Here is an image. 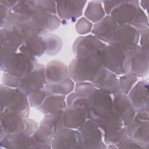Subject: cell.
Masks as SVG:
<instances>
[{
	"label": "cell",
	"instance_id": "cell-9",
	"mask_svg": "<svg viewBox=\"0 0 149 149\" xmlns=\"http://www.w3.org/2000/svg\"><path fill=\"white\" fill-rule=\"evenodd\" d=\"M130 72L137 77H143L148 73L149 49L137 45L127 51Z\"/></svg>",
	"mask_w": 149,
	"mask_h": 149
},
{
	"label": "cell",
	"instance_id": "cell-2",
	"mask_svg": "<svg viewBox=\"0 0 149 149\" xmlns=\"http://www.w3.org/2000/svg\"><path fill=\"white\" fill-rule=\"evenodd\" d=\"M1 111L5 109L17 112L25 118L30 113V102L28 95L19 88H15L1 84L0 87Z\"/></svg>",
	"mask_w": 149,
	"mask_h": 149
},
{
	"label": "cell",
	"instance_id": "cell-20",
	"mask_svg": "<svg viewBox=\"0 0 149 149\" xmlns=\"http://www.w3.org/2000/svg\"><path fill=\"white\" fill-rule=\"evenodd\" d=\"M87 1H61L56 2L58 16L63 20H76L81 16Z\"/></svg>",
	"mask_w": 149,
	"mask_h": 149
},
{
	"label": "cell",
	"instance_id": "cell-35",
	"mask_svg": "<svg viewBox=\"0 0 149 149\" xmlns=\"http://www.w3.org/2000/svg\"><path fill=\"white\" fill-rule=\"evenodd\" d=\"M47 94L44 88L38 90L28 94L30 107L34 108L40 107L44 101Z\"/></svg>",
	"mask_w": 149,
	"mask_h": 149
},
{
	"label": "cell",
	"instance_id": "cell-38",
	"mask_svg": "<svg viewBox=\"0 0 149 149\" xmlns=\"http://www.w3.org/2000/svg\"><path fill=\"white\" fill-rule=\"evenodd\" d=\"M21 79L22 77L3 72V74L2 76V84L12 88H19Z\"/></svg>",
	"mask_w": 149,
	"mask_h": 149
},
{
	"label": "cell",
	"instance_id": "cell-19",
	"mask_svg": "<svg viewBox=\"0 0 149 149\" xmlns=\"http://www.w3.org/2000/svg\"><path fill=\"white\" fill-rule=\"evenodd\" d=\"M6 26H10L16 29L24 39L30 36L38 35L31 16L12 12L3 27Z\"/></svg>",
	"mask_w": 149,
	"mask_h": 149
},
{
	"label": "cell",
	"instance_id": "cell-36",
	"mask_svg": "<svg viewBox=\"0 0 149 149\" xmlns=\"http://www.w3.org/2000/svg\"><path fill=\"white\" fill-rule=\"evenodd\" d=\"M37 9L52 14H57L56 2L54 1H36Z\"/></svg>",
	"mask_w": 149,
	"mask_h": 149
},
{
	"label": "cell",
	"instance_id": "cell-8",
	"mask_svg": "<svg viewBox=\"0 0 149 149\" xmlns=\"http://www.w3.org/2000/svg\"><path fill=\"white\" fill-rule=\"evenodd\" d=\"M141 9L138 1H120L109 15L118 25L133 26Z\"/></svg>",
	"mask_w": 149,
	"mask_h": 149
},
{
	"label": "cell",
	"instance_id": "cell-5",
	"mask_svg": "<svg viewBox=\"0 0 149 149\" xmlns=\"http://www.w3.org/2000/svg\"><path fill=\"white\" fill-rule=\"evenodd\" d=\"M113 109L112 95L102 90L96 88L87 98V119L94 122Z\"/></svg>",
	"mask_w": 149,
	"mask_h": 149
},
{
	"label": "cell",
	"instance_id": "cell-25",
	"mask_svg": "<svg viewBox=\"0 0 149 149\" xmlns=\"http://www.w3.org/2000/svg\"><path fill=\"white\" fill-rule=\"evenodd\" d=\"M19 51L34 58L40 57L45 51L43 37L36 35L25 38L23 44L19 48Z\"/></svg>",
	"mask_w": 149,
	"mask_h": 149
},
{
	"label": "cell",
	"instance_id": "cell-39",
	"mask_svg": "<svg viewBox=\"0 0 149 149\" xmlns=\"http://www.w3.org/2000/svg\"><path fill=\"white\" fill-rule=\"evenodd\" d=\"M118 148H140V149H147L148 147L144 144L127 137L119 146Z\"/></svg>",
	"mask_w": 149,
	"mask_h": 149
},
{
	"label": "cell",
	"instance_id": "cell-33",
	"mask_svg": "<svg viewBox=\"0 0 149 149\" xmlns=\"http://www.w3.org/2000/svg\"><path fill=\"white\" fill-rule=\"evenodd\" d=\"M137 81V77L132 73H127L121 75L119 79L120 91L127 95Z\"/></svg>",
	"mask_w": 149,
	"mask_h": 149
},
{
	"label": "cell",
	"instance_id": "cell-43",
	"mask_svg": "<svg viewBox=\"0 0 149 149\" xmlns=\"http://www.w3.org/2000/svg\"><path fill=\"white\" fill-rule=\"evenodd\" d=\"M120 1H102L105 13L109 15L111 12L119 5Z\"/></svg>",
	"mask_w": 149,
	"mask_h": 149
},
{
	"label": "cell",
	"instance_id": "cell-24",
	"mask_svg": "<svg viewBox=\"0 0 149 149\" xmlns=\"http://www.w3.org/2000/svg\"><path fill=\"white\" fill-rule=\"evenodd\" d=\"M118 26L110 15H106L101 20L94 24L92 33L100 40L108 44Z\"/></svg>",
	"mask_w": 149,
	"mask_h": 149
},
{
	"label": "cell",
	"instance_id": "cell-1",
	"mask_svg": "<svg viewBox=\"0 0 149 149\" xmlns=\"http://www.w3.org/2000/svg\"><path fill=\"white\" fill-rule=\"evenodd\" d=\"M68 67L69 77L76 83L90 81L103 68L101 56L90 58H73Z\"/></svg>",
	"mask_w": 149,
	"mask_h": 149
},
{
	"label": "cell",
	"instance_id": "cell-42",
	"mask_svg": "<svg viewBox=\"0 0 149 149\" xmlns=\"http://www.w3.org/2000/svg\"><path fill=\"white\" fill-rule=\"evenodd\" d=\"M148 28H147L140 31V45L141 47L149 49V42H148Z\"/></svg>",
	"mask_w": 149,
	"mask_h": 149
},
{
	"label": "cell",
	"instance_id": "cell-18",
	"mask_svg": "<svg viewBox=\"0 0 149 149\" xmlns=\"http://www.w3.org/2000/svg\"><path fill=\"white\" fill-rule=\"evenodd\" d=\"M113 110L121 118L125 127L133 121L136 111L131 104L127 95L121 92L113 95Z\"/></svg>",
	"mask_w": 149,
	"mask_h": 149
},
{
	"label": "cell",
	"instance_id": "cell-17",
	"mask_svg": "<svg viewBox=\"0 0 149 149\" xmlns=\"http://www.w3.org/2000/svg\"><path fill=\"white\" fill-rule=\"evenodd\" d=\"M127 97L136 112L149 111L148 80H142L136 83L128 93Z\"/></svg>",
	"mask_w": 149,
	"mask_h": 149
},
{
	"label": "cell",
	"instance_id": "cell-4",
	"mask_svg": "<svg viewBox=\"0 0 149 149\" xmlns=\"http://www.w3.org/2000/svg\"><path fill=\"white\" fill-rule=\"evenodd\" d=\"M37 63L36 58L18 51L1 62V69L3 72L22 77L31 72Z\"/></svg>",
	"mask_w": 149,
	"mask_h": 149
},
{
	"label": "cell",
	"instance_id": "cell-22",
	"mask_svg": "<svg viewBox=\"0 0 149 149\" xmlns=\"http://www.w3.org/2000/svg\"><path fill=\"white\" fill-rule=\"evenodd\" d=\"M45 76L48 83H60L69 77L68 67L60 61H51L45 66Z\"/></svg>",
	"mask_w": 149,
	"mask_h": 149
},
{
	"label": "cell",
	"instance_id": "cell-37",
	"mask_svg": "<svg viewBox=\"0 0 149 149\" xmlns=\"http://www.w3.org/2000/svg\"><path fill=\"white\" fill-rule=\"evenodd\" d=\"M93 25L86 17L80 18L77 22L75 28L77 33L81 35H85L92 31Z\"/></svg>",
	"mask_w": 149,
	"mask_h": 149
},
{
	"label": "cell",
	"instance_id": "cell-27",
	"mask_svg": "<svg viewBox=\"0 0 149 149\" xmlns=\"http://www.w3.org/2000/svg\"><path fill=\"white\" fill-rule=\"evenodd\" d=\"M65 95H47L42 105L38 109L44 114L47 115L60 110H64L67 107Z\"/></svg>",
	"mask_w": 149,
	"mask_h": 149
},
{
	"label": "cell",
	"instance_id": "cell-12",
	"mask_svg": "<svg viewBox=\"0 0 149 149\" xmlns=\"http://www.w3.org/2000/svg\"><path fill=\"white\" fill-rule=\"evenodd\" d=\"M22 114L5 109L1 112V139L6 134L24 131L26 119Z\"/></svg>",
	"mask_w": 149,
	"mask_h": 149
},
{
	"label": "cell",
	"instance_id": "cell-16",
	"mask_svg": "<svg viewBox=\"0 0 149 149\" xmlns=\"http://www.w3.org/2000/svg\"><path fill=\"white\" fill-rule=\"evenodd\" d=\"M91 82L97 88L112 95L120 92L116 75L104 68L97 73Z\"/></svg>",
	"mask_w": 149,
	"mask_h": 149
},
{
	"label": "cell",
	"instance_id": "cell-44",
	"mask_svg": "<svg viewBox=\"0 0 149 149\" xmlns=\"http://www.w3.org/2000/svg\"><path fill=\"white\" fill-rule=\"evenodd\" d=\"M148 3H149V1L148 0L141 1L139 2V6L144 11V10H147L148 9Z\"/></svg>",
	"mask_w": 149,
	"mask_h": 149
},
{
	"label": "cell",
	"instance_id": "cell-34",
	"mask_svg": "<svg viewBox=\"0 0 149 149\" xmlns=\"http://www.w3.org/2000/svg\"><path fill=\"white\" fill-rule=\"evenodd\" d=\"M96 88L90 81L78 82L74 86V92L81 96L88 98Z\"/></svg>",
	"mask_w": 149,
	"mask_h": 149
},
{
	"label": "cell",
	"instance_id": "cell-40",
	"mask_svg": "<svg viewBox=\"0 0 149 149\" xmlns=\"http://www.w3.org/2000/svg\"><path fill=\"white\" fill-rule=\"evenodd\" d=\"M12 11L10 9H9L8 7H6L5 5H3V3H2L1 2H0V16H1V18H0V26H1V29L3 28L9 17L10 16V14L12 13Z\"/></svg>",
	"mask_w": 149,
	"mask_h": 149
},
{
	"label": "cell",
	"instance_id": "cell-21",
	"mask_svg": "<svg viewBox=\"0 0 149 149\" xmlns=\"http://www.w3.org/2000/svg\"><path fill=\"white\" fill-rule=\"evenodd\" d=\"M125 128L128 137L149 147L148 120L134 118L133 121Z\"/></svg>",
	"mask_w": 149,
	"mask_h": 149
},
{
	"label": "cell",
	"instance_id": "cell-13",
	"mask_svg": "<svg viewBox=\"0 0 149 149\" xmlns=\"http://www.w3.org/2000/svg\"><path fill=\"white\" fill-rule=\"evenodd\" d=\"M47 83L45 76V66L37 62L34 68L22 77L20 90L27 94L44 88Z\"/></svg>",
	"mask_w": 149,
	"mask_h": 149
},
{
	"label": "cell",
	"instance_id": "cell-15",
	"mask_svg": "<svg viewBox=\"0 0 149 149\" xmlns=\"http://www.w3.org/2000/svg\"><path fill=\"white\" fill-rule=\"evenodd\" d=\"M33 22L39 36H45L57 29L61 24V19L55 14L36 9L31 16Z\"/></svg>",
	"mask_w": 149,
	"mask_h": 149
},
{
	"label": "cell",
	"instance_id": "cell-29",
	"mask_svg": "<svg viewBox=\"0 0 149 149\" xmlns=\"http://www.w3.org/2000/svg\"><path fill=\"white\" fill-rule=\"evenodd\" d=\"M105 12L100 1H91L88 2L84 12L85 17L93 23H97L105 16Z\"/></svg>",
	"mask_w": 149,
	"mask_h": 149
},
{
	"label": "cell",
	"instance_id": "cell-26",
	"mask_svg": "<svg viewBox=\"0 0 149 149\" xmlns=\"http://www.w3.org/2000/svg\"><path fill=\"white\" fill-rule=\"evenodd\" d=\"M24 38L23 36L15 28L6 26L1 29V46H7L19 50L23 44Z\"/></svg>",
	"mask_w": 149,
	"mask_h": 149
},
{
	"label": "cell",
	"instance_id": "cell-10",
	"mask_svg": "<svg viewBox=\"0 0 149 149\" xmlns=\"http://www.w3.org/2000/svg\"><path fill=\"white\" fill-rule=\"evenodd\" d=\"M52 148H84L81 135L77 129L62 127L54 134Z\"/></svg>",
	"mask_w": 149,
	"mask_h": 149
},
{
	"label": "cell",
	"instance_id": "cell-7",
	"mask_svg": "<svg viewBox=\"0 0 149 149\" xmlns=\"http://www.w3.org/2000/svg\"><path fill=\"white\" fill-rule=\"evenodd\" d=\"M140 32L129 24L118 25L108 44L127 51L138 45Z\"/></svg>",
	"mask_w": 149,
	"mask_h": 149
},
{
	"label": "cell",
	"instance_id": "cell-11",
	"mask_svg": "<svg viewBox=\"0 0 149 149\" xmlns=\"http://www.w3.org/2000/svg\"><path fill=\"white\" fill-rule=\"evenodd\" d=\"M82 137L84 148H106V144L103 141V133L101 129L93 121L87 119L77 129Z\"/></svg>",
	"mask_w": 149,
	"mask_h": 149
},
{
	"label": "cell",
	"instance_id": "cell-30",
	"mask_svg": "<svg viewBox=\"0 0 149 149\" xmlns=\"http://www.w3.org/2000/svg\"><path fill=\"white\" fill-rule=\"evenodd\" d=\"M45 44V53L48 55L58 54L62 47V41L61 38L54 34H48L43 37Z\"/></svg>",
	"mask_w": 149,
	"mask_h": 149
},
{
	"label": "cell",
	"instance_id": "cell-14",
	"mask_svg": "<svg viewBox=\"0 0 149 149\" xmlns=\"http://www.w3.org/2000/svg\"><path fill=\"white\" fill-rule=\"evenodd\" d=\"M87 120V105H72L63 110V124L66 128L78 129Z\"/></svg>",
	"mask_w": 149,
	"mask_h": 149
},
{
	"label": "cell",
	"instance_id": "cell-23",
	"mask_svg": "<svg viewBox=\"0 0 149 149\" xmlns=\"http://www.w3.org/2000/svg\"><path fill=\"white\" fill-rule=\"evenodd\" d=\"M31 136L24 131L6 134L1 139V147L5 148H30Z\"/></svg>",
	"mask_w": 149,
	"mask_h": 149
},
{
	"label": "cell",
	"instance_id": "cell-31",
	"mask_svg": "<svg viewBox=\"0 0 149 149\" xmlns=\"http://www.w3.org/2000/svg\"><path fill=\"white\" fill-rule=\"evenodd\" d=\"M36 9V1H17L11 11L15 13L32 16Z\"/></svg>",
	"mask_w": 149,
	"mask_h": 149
},
{
	"label": "cell",
	"instance_id": "cell-6",
	"mask_svg": "<svg viewBox=\"0 0 149 149\" xmlns=\"http://www.w3.org/2000/svg\"><path fill=\"white\" fill-rule=\"evenodd\" d=\"M106 44L94 35L78 37L72 45V51L77 58H90L101 56V53Z\"/></svg>",
	"mask_w": 149,
	"mask_h": 149
},
{
	"label": "cell",
	"instance_id": "cell-3",
	"mask_svg": "<svg viewBox=\"0 0 149 149\" xmlns=\"http://www.w3.org/2000/svg\"><path fill=\"white\" fill-rule=\"evenodd\" d=\"M103 68L116 75H122L130 72V66L127 51L115 46L107 44L101 53Z\"/></svg>",
	"mask_w": 149,
	"mask_h": 149
},
{
	"label": "cell",
	"instance_id": "cell-41",
	"mask_svg": "<svg viewBox=\"0 0 149 149\" xmlns=\"http://www.w3.org/2000/svg\"><path fill=\"white\" fill-rule=\"evenodd\" d=\"M39 125L37 122L32 119L27 118L26 119V126L24 132L32 136L33 134L37 130Z\"/></svg>",
	"mask_w": 149,
	"mask_h": 149
},
{
	"label": "cell",
	"instance_id": "cell-28",
	"mask_svg": "<svg viewBox=\"0 0 149 149\" xmlns=\"http://www.w3.org/2000/svg\"><path fill=\"white\" fill-rule=\"evenodd\" d=\"M44 88L47 95H66L70 94L74 88V81L69 77L66 80L58 83H48Z\"/></svg>",
	"mask_w": 149,
	"mask_h": 149
},
{
	"label": "cell",
	"instance_id": "cell-32",
	"mask_svg": "<svg viewBox=\"0 0 149 149\" xmlns=\"http://www.w3.org/2000/svg\"><path fill=\"white\" fill-rule=\"evenodd\" d=\"M63 110H60L52 113L45 115L41 122L51 127L56 133L58 130L63 127Z\"/></svg>",
	"mask_w": 149,
	"mask_h": 149
}]
</instances>
